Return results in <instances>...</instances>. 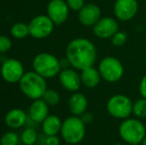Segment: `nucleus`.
<instances>
[{
  "instance_id": "nucleus-1",
  "label": "nucleus",
  "mask_w": 146,
  "mask_h": 145,
  "mask_svg": "<svg viewBox=\"0 0 146 145\" xmlns=\"http://www.w3.org/2000/svg\"><path fill=\"white\" fill-rule=\"evenodd\" d=\"M66 58L71 67L83 71L94 65L98 58V50L92 41L86 38H76L68 44Z\"/></svg>"
},
{
  "instance_id": "nucleus-2",
  "label": "nucleus",
  "mask_w": 146,
  "mask_h": 145,
  "mask_svg": "<svg viewBox=\"0 0 146 145\" xmlns=\"http://www.w3.org/2000/svg\"><path fill=\"white\" fill-rule=\"evenodd\" d=\"M18 83L22 93L33 101L42 99L44 93L48 89L46 79L35 71L24 73Z\"/></svg>"
},
{
  "instance_id": "nucleus-3",
  "label": "nucleus",
  "mask_w": 146,
  "mask_h": 145,
  "mask_svg": "<svg viewBox=\"0 0 146 145\" xmlns=\"http://www.w3.org/2000/svg\"><path fill=\"white\" fill-rule=\"evenodd\" d=\"M60 133L66 143L79 144L86 136V123L81 116L72 115L63 121Z\"/></svg>"
},
{
  "instance_id": "nucleus-4",
  "label": "nucleus",
  "mask_w": 146,
  "mask_h": 145,
  "mask_svg": "<svg viewBox=\"0 0 146 145\" xmlns=\"http://www.w3.org/2000/svg\"><path fill=\"white\" fill-rule=\"evenodd\" d=\"M119 136L127 144H140L146 136V127L139 118L123 119L118 128Z\"/></svg>"
},
{
  "instance_id": "nucleus-5",
  "label": "nucleus",
  "mask_w": 146,
  "mask_h": 145,
  "mask_svg": "<svg viewBox=\"0 0 146 145\" xmlns=\"http://www.w3.org/2000/svg\"><path fill=\"white\" fill-rule=\"evenodd\" d=\"M33 69L45 79H52L62 71L61 60L50 53H40L33 59Z\"/></svg>"
},
{
  "instance_id": "nucleus-6",
  "label": "nucleus",
  "mask_w": 146,
  "mask_h": 145,
  "mask_svg": "<svg viewBox=\"0 0 146 145\" xmlns=\"http://www.w3.org/2000/svg\"><path fill=\"white\" fill-rule=\"evenodd\" d=\"M133 103L125 95H113L106 103V110L110 116L116 119H126L132 114Z\"/></svg>"
},
{
  "instance_id": "nucleus-7",
  "label": "nucleus",
  "mask_w": 146,
  "mask_h": 145,
  "mask_svg": "<svg viewBox=\"0 0 146 145\" xmlns=\"http://www.w3.org/2000/svg\"><path fill=\"white\" fill-rule=\"evenodd\" d=\"M100 77L108 83H116L124 73V68L120 61L115 57L108 56L104 58L98 64V68Z\"/></svg>"
},
{
  "instance_id": "nucleus-8",
  "label": "nucleus",
  "mask_w": 146,
  "mask_h": 145,
  "mask_svg": "<svg viewBox=\"0 0 146 145\" xmlns=\"http://www.w3.org/2000/svg\"><path fill=\"white\" fill-rule=\"evenodd\" d=\"M28 26L30 36L35 39H44L52 34L55 24L48 15H39L33 18Z\"/></svg>"
},
{
  "instance_id": "nucleus-9",
  "label": "nucleus",
  "mask_w": 146,
  "mask_h": 145,
  "mask_svg": "<svg viewBox=\"0 0 146 145\" xmlns=\"http://www.w3.org/2000/svg\"><path fill=\"white\" fill-rule=\"evenodd\" d=\"M1 77L6 83H19L24 73L23 64L17 59H8L0 67Z\"/></svg>"
},
{
  "instance_id": "nucleus-10",
  "label": "nucleus",
  "mask_w": 146,
  "mask_h": 145,
  "mask_svg": "<svg viewBox=\"0 0 146 145\" xmlns=\"http://www.w3.org/2000/svg\"><path fill=\"white\" fill-rule=\"evenodd\" d=\"M114 15L120 21H129L138 12L137 0H116L113 6Z\"/></svg>"
},
{
  "instance_id": "nucleus-11",
  "label": "nucleus",
  "mask_w": 146,
  "mask_h": 145,
  "mask_svg": "<svg viewBox=\"0 0 146 145\" xmlns=\"http://www.w3.org/2000/svg\"><path fill=\"white\" fill-rule=\"evenodd\" d=\"M69 6L64 0H51L47 7V13L55 25H61L69 17Z\"/></svg>"
},
{
  "instance_id": "nucleus-12",
  "label": "nucleus",
  "mask_w": 146,
  "mask_h": 145,
  "mask_svg": "<svg viewBox=\"0 0 146 145\" xmlns=\"http://www.w3.org/2000/svg\"><path fill=\"white\" fill-rule=\"evenodd\" d=\"M118 31V23L112 17H102L92 26L94 36L100 39L111 38Z\"/></svg>"
},
{
  "instance_id": "nucleus-13",
  "label": "nucleus",
  "mask_w": 146,
  "mask_h": 145,
  "mask_svg": "<svg viewBox=\"0 0 146 145\" xmlns=\"http://www.w3.org/2000/svg\"><path fill=\"white\" fill-rule=\"evenodd\" d=\"M59 81L62 85V87L65 89L72 93H76L81 89L82 79L81 73H78L76 69H63L58 75Z\"/></svg>"
},
{
  "instance_id": "nucleus-14",
  "label": "nucleus",
  "mask_w": 146,
  "mask_h": 145,
  "mask_svg": "<svg viewBox=\"0 0 146 145\" xmlns=\"http://www.w3.org/2000/svg\"><path fill=\"white\" fill-rule=\"evenodd\" d=\"M100 18H102V11L96 4H85V6L79 11V21L82 25L86 27L94 26Z\"/></svg>"
},
{
  "instance_id": "nucleus-15",
  "label": "nucleus",
  "mask_w": 146,
  "mask_h": 145,
  "mask_svg": "<svg viewBox=\"0 0 146 145\" xmlns=\"http://www.w3.org/2000/svg\"><path fill=\"white\" fill-rule=\"evenodd\" d=\"M88 105V99L84 93L80 91L73 93L69 99V109L73 115L81 116L87 111Z\"/></svg>"
},
{
  "instance_id": "nucleus-16",
  "label": "nucleus",
  "mask_w": 146,
  "mask_h": 145,
  "mask_svg": "<svg viewBox=\"0 0 146 145\" xmlns=\"http://www.w3.org/2000/svg\"><path fill=\"white\" fill-rule=\"evenodd\" d=\"M49 115V105L43 101V99H35L29 107V117L34 122L42 123Z\"/></svg>"
},
{
  "instance_id": "nucleus-17",
  "label": "nucleus",
  "mask_w": 146,
  "mask_h": 145,
  "mask_svg": "<svg viewBox=\"0 0 146 145\" xmlns=\"http://www.w3.org/2000/svg\"><path fill=\"white\" fill-rule=\"evenodd\" d=\"M27 118V113L24 110L20 109H13L6 113L5 123L8 127L12 129H17L25 125Z\"/></svg>"
},
{
  "instance_id": "nucleus-18",
  "label": "nucleus",
  "mask_w": 146,
  "mask_h": 145,
  "mask_svg": "<svg viewBox=\"0 0 146 145\" xmlns=\"http://www.w3.org/2000/svg\"><path fill=\"white\" fill-rule=\"evenodd\" d=\"M81 79L82 83L88 89H94L98 87L100 83V73L98 72V69H96L94 66L87 68L85 70L81 71Z\"/></svg>"
},
{
  "instance_id": "nucleus-19",
  "label": "nucleus",
  "mask_w": 146,
  "mask_h": 145,
  "mask_svg": "<svg viewBox=\"0 0 146 145\" xmlns=\"http://www.w3.org/2000/svg\"><path fill=\"white\" fill-rule=\"evenodd\" d=\"M62 124L63 121L59 116L49 114L46 119L42 122V130L46 136L57 135L59 132H61Z\"/></svg>"
},
{
  "instance_id": "nucleus-20",
  "label": "nucleus",
  "mask_w": 146,
  "mask_h": 145,
  "mask_svg": "<svg viewBox=\"0 0 146 145\" xmlns=\"http://www.w3.org/2000/svg\"><path fill=\"white\" fill-rule=\"evenodd\" d=\"M10 33H11L12 37H14L15 39H24L28 35H30L29 26L25 23H21V22L16 23L11 27Z\"/></svg>"
},
{
  "instance_id": "nucleus-21",
  "label": "nucleus",
  "mask_w": 146,
  "mask_h": 145,
  "mask_svg": "<svg viewBox=\"0 0 146 145\" xmlns=\"http://www.w3.org/2000/svg\"><path fill=\"white\" fill-rule=\"evenodd\" d=\"M132 114L139 119L146 117V99L141 97L133 103Z\"/></svg>"
},
{
  "instance_id": "nucleus-22",
  "label": "nucleus",
  "mask_w": 146,
  "mask_h": 145,
  "mask_svg": "<svg viewBox=\"0 0 146 145\" xmlns=\"http://www.w3.org/2000/svg\"><path fill=\"white\" fill-rule=\"evenodd\" d=\"M42 99L49 107H55L60 103V95L55 89H47Z\"/></svg>"
},
{
  "instance_id": "nucleus-23",
  "label": "nucleus",
  "mask_w": 146,
  "mask_h": 145,
  "mask_svg": "<svg viewBox=\"0 0 146 145\" xmlns=\"http://www.w3.org/2000/svg\"><path fill=\"white\" fill-rule=\"evenodd\" d=\"M21 140L24 145H34L37 141V132L33 128H27L22 132Z\"/></svg>"
},
{
  "instance_id": "nucleus-24",
  "label": "nucleus",
  "mask_w": 146,
  "mask_h": 145,
  "mask_svg": "<svg viewBox=\"0 0 146 145\" xmlns=\"http://www.w3.org/2000/svg\"><path fill=\"white\" fill-rule=\"evenodd\" d=\"M19 137L14 131H8L2 135L0 139V145H18Z\"/></svg>"
},
{
  "instance_id": "nucleus-25",
  "label": "nucleus",
  "mask_w": 146,
  "mask_h": 145,
  "mask_svg": "<svg viewBox=\"0 0 146 145\" xmlns=\"http://www.w3.org/2000/svg\"><path fill=\"white\" fill-rule=\"evenodd\" d=\"M111 43L115 47H121L126 43L127 34L124 31H117L113 36L111 37Z\"/></svg>"
},
{
  "instance_id": "nucleus-26",
  "label": "nucleus",
  "mask_w": 146,
  "mask_h": 145,
  "mask_svg": "<svg viewBox=\"0 0 146 145\" xmlns=\"http://www.w3.org/2000/svg\"><path fill=\"white\" fill-rule=\"evenodd\" d=\"M12 48V41L8 37L1 35L0 36V54L6 53Z\"/></svg>"
},
{
  "instance_id": "nucleus-27",
  "label": "nucleus",
  "mask_w": 146,
  "mask_h": 145,
  "mask_svg": "<svg viewBox=\"0 0 146 145\" xmlns=\"http://www.w3.org/2000/svg\"><path fill=\"white\" fill-rule=\"evenodd\" d=\"M68 6L71 10L80 11L85 6V0H66Z\"/></svg>"
},
{
  "instance_id": "nucleus-28",
  "label": "nucleus",
  "mask_w": 146,
  "mask_h": 145,
  "mask_svg": "<svg viewBox=\"0 0 146 145\" xmlns=\"http://www.w3.org/2000/svg\"><path fill=\"white\" fill-rule=\"evenodd\" d=\"M139 93L141 95V97L146 99V73L143 75L139 83Z\"/></svg>"
},
{
  "instance_id": "nucleus-29",
  "label": "nucleus",
  "mask_w": 146,
  "mask_h": 145,
  "mask_svg": "<svg viewBox=\"0 0 146 145\" xmlns=\"http://www.w3.org/2000/svg\"><path fill=\"white\" fill-rule=\"evenodd\" d=\"M46 145H60V138L57 135H51L47 136L45 140Z\"/></svg>"
},
{
  "instance_id": "nucleus-30",
  "label": "nucleus",
  "mask_w": 146,
  "mask_h": 145,
  "mask_svg": "<svg viewBox=\"0 0 146 145\" xmlns=\"http://www.w3.org/2000/svg\"><path fill=\"white\" fill-rule=\"evenodd\" d=\"M81 118L83 119V121L85 122L86 124H88V123L92 122V120H94V115H92V113H90V112L86 111L83 115H81Z\"/></svg>"
},
{
  "instance_id": "nucleus-31",
  "label": "nucleus",
  "mask_w": 146,
  "mask_h": 145,
  "mask_svg": "<svg viewBox=\"0 0 146 145\" xmlns=\"http://www.w3.org/2000/svg\"><path fill=\"white\" fill-rule=\"evenodd\" d=\"M141 144H142V145H146V136L144 137V139L142 140V142H141Z\"/></svg>"
},
{
  "instance_id": "nucleus-32",
  "label": "nucleus",
  "mask_w": 146,
  "mask_h": 145,
  "mask_svg": "<svg viewBox=\"0 0 146 145\" xmlns=\"http://www.w3.org/2000/svg\"><path fill=\"white\" fill-rule=\"evenodd\" d=\"M112 145H124V144H122V143H114V144H112Z\"/></svg>"
},
{
  "instance_id": "nucleus-33",
  "label": "nucleus",
  "mask_w": 146,
  "mask_h": 145,
  "mask_svg": "<svg viewBox=\"0 0 146 145\" xmlns=\"http://www.w3.org/2000/svg\"><path fill=\"white\" fill-rule=\"evenodd\" d=\"M128 145H139V144H137V143H133V144H128Z\"/></svg>"
}]
</instances>
